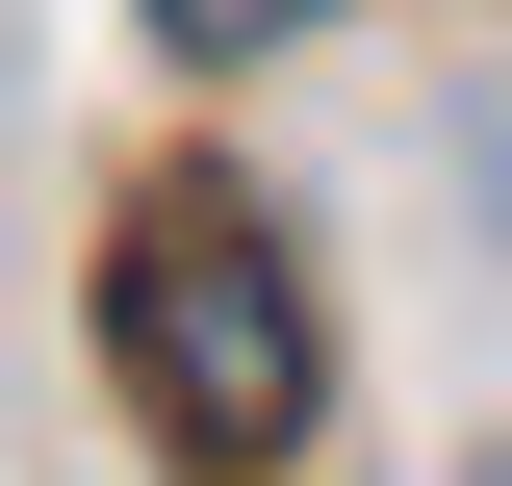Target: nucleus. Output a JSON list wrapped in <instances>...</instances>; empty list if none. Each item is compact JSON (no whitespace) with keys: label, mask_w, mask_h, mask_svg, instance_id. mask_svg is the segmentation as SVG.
Returning a JSON list of instances; mask_svg holds the SVG:
<instances>
[{"label":"nucleus","mask_w":512,"mask_h":486,"mask_svg":"<svg viewBox=\"0 0 512 486\" xmlns=\"http://www.w3.org/2000/svg\"><path fill=\"white\" fill-rule=\"evenodd\" d=\"M103 359H128V410H154L180 486H282V461H308V384H333L282 205H256V180H128V231H103Z\"/></svg>","instance_id":"f257e3e1"},{"label":"nucleus","mask_w":512,"mask_h":486,"mask_svg":"<svg viewBox=\"0 0 512 486\" xmlns=\"http://www.w3.org/2000/svg\"><path fill=\"white\" fill-rule=\"evenodd\" d=\"M282 26H333V0H154V52H205V77H231V52H282Z\"/></svg>","instance_id":"f03ea898"},{"label":"nucleus","mask_w":512,"mask_h":486,"mask_svg":"<svg viewBox=\"0 0 512 486\" xmlns=\"http://www.w3.org/2000/svg\"><path fill=\"white\" fill-rule=\"evenodd\" d=\"M487 231H512V103H487Z\"/></svg>","instance_id":"7ed1b4c3"}]
</instances>
